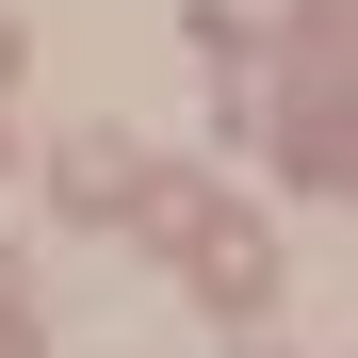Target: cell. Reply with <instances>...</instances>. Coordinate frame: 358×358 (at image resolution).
<instances>
[{
    "label": "cell",
    "mask_w": 358,
    "mask_h": 358,
    "mask_svg": "<svg viewBox=\"0 0 358 358\" xmlns=\"http://www.w3.org/2000/svg\"><path fill=\"white\" fill-rule=\"evenodd\" d=\"M163 228L196 245V293H212V310H261V293H277V228H261V212H228V196H196V179H179Z\"/></svg>",
    "instance_id": "6da1fadb"
}]
</instances>
